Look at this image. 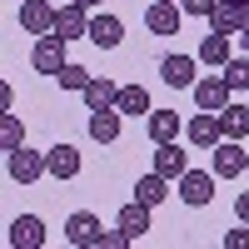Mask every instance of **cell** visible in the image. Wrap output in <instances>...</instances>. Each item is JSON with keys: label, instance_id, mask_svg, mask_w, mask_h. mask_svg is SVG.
I'll return each mask as SVG.
<instances>
[{"label": "cell", "instance_id": "cell-1", "mask_svg": "<svg viewBox=\"0 0 249 249\" xmlns=\"http://www.w3.org/2000/svg\"><path fill=\"white\" fill-rule=\"evenodd\" d=\"M5 175H10L15 184H35L40 175H50L45 150H30V144H20V150H5Z\"/></svg>", "mask_w": 249, "mask_h": 249}, {"label": "cell", "instance_id": "cell-2", "mask_svg": "<svg viewBox=\"0 0 249 249\" xmlns=\"http://www.w3.org/2000/svg\"><path fill=\"white\" fill-rule=\"evenodd\" d=\"M65 45H70V40L65 35H35V50H30V65L40 70V75H60V70H65L70 65V60H65Z\"/></svg>", "mask_w": 249, "mask_h": 249}, {"label": "cell", "instance_id": "cell-3", "mask_svg": "<svg viewBox=\"0 0 249 249\" xmlns=\"http://www.w3.org/2000/svg\"><path fill=\"white\" fill-rule=\"evenodd\" d=\"M195 70H199V55H164L160 60V80L170 90H195V80H199Z\"/></svg>", "mask_w": 249, "mask_h": 249}, {"label": "cell", "instance_id": "cell-4", "mask_svg": "<svg viewBox=\"0 0 249 249\" xmlns=\"http://www.w3.org/2000/svg\"><path fill=\"white\" fill-rule=\"evenodd\" d=\"M210 170H214L219 179H239V175L249 170V150H244L239 140H219V144H214V164H210Z\"/></svg>", "mask_w": 249, "mask_h": 249}, {"label": "cell", "instance_id": "cell-5", "mask_svg": "<svg viewBox=\"0 0 249 249\" xmlns=\"http://www.w3.org/2000/svg\"><path fill=\"white\" fill-rule=\"evenodd\" d=\"M5 244L10 249H40L45 244V219L40 214H15L10 230H5Z\"/></svg>", "mask_w": 249, "mask_h": 249}, {"label": "cell", "instance_id": "cell-6", "mask_svg": "<svg viewBox=\"0 0 249 249\" xmlns=\"http://www.w3.org/2000/svg\"><path fill=\"white\" fill-rule=\"evenodd\" d=\"M230 100H234V90H230V80H224L219 70L204 75V80H195V105H199V110H214V115H219Z\"/></svg>", "mask_w": 249, "mask_h": 249}, {"label": "cell", "instance_id": "cell-7", "mask_svg": "<svg viewBox=\"0 0 249 249\" xmlns=\"http://www.w3.org/2000/svg\"><path fill=\"white\" fill-rule=\"evenodd\" d=\"M184 140H190L195 150H214V144L224 140V124H219V115H214V110H199L190 124H184Z\"/></svg>", "mask_w": 249, "mask_h": 249}, {"label": "cell", "instance_id": "cell-8", "mask_svg": "<svg viewBox=\"0 0 249 249\" xmlns=\"http://www.w3.org/2000/svg\"><path fill=\"white\" fill-rule=\"evenodd\" d=\"M214 170H184L179 175V199L184 204H195V210H199V204H210L214 199Z\"/></svg>", "mask_w": 249, "mask_h": 249}, {"label": "cell", "instance_id": "cell-9", "mask_svg": "<svg viewBox=\"0 0 249 249\" xmlns=\"http://www.w3.org/2000/svg\"><path fill=\"white\" fill-rule=\"evenodd\" d=\"M55 10L50 0H20V30H30V35H55Z\"/></svg>", "mask_w": 249, "mask_h": 249}, {"label": "cell", "instance_id": "cell-10", "mask_svg": "<svg viewBox=\"0 0 249 249\" xmlns=\"http://www.w3.org/2000/svg\"><path fill=\"white\" fill-rule=\"evenodd\" d=\"M55 35H65V40H80V35H90V15L80 0H65V5L55 10Z\"/></svg>", "mask_w": 249, "mask_h": 249}, {"label": "cell", "instance_id": "cell-11", "mask_svg": "<svg viewBox=\"0 0 249 249\" xmlns=\"http://www.w3.org/2000/svg\"><path fill=\"white\" fill-rule=\"evenodd\" d=\"M199 65L204 70H224V65H230V60H234V50H230V35H219V30H210V35H204L199 40Z\"/></svg>", "mask_w": 249, "mask_h": 249}, {"label": "cell", "instance_id": "cell-12", "mask_svg": "<svg viewBox=\"0 0 249 249\" xmlns=\"http://www.w3.org/2000/svg\"><path fill=\"white\" fill-rule=\"evenodd\" d=\"M65 239H70L75 249H95V239H100V219H95L90 210H75V214L65 219Z\"/></svg>", "mask_w": 249, "mask_h": 249}, {"label": "cell", "instance_id": "cell-13", "mask_svg": "<svg viewBox=\"0 0 249 249\" xmlns=\"http://www.w3.org/2000/svg\"><path fill=\"white\" fill-rule=\"evenodd\" d=\"M120 120H124V115H120L115 105H105V110H90L85 130H90L95 144H115V140H120Z\"/></svg>", "mask_w": 249, "mask_h": 249}, {"label": "cell", "instance_id": "cell-14", "mask_svg": "<svg viewBox=\"0 0 249 249\" xmlns=\"http://www.w3.org/2000/svg\"><path fill=\"white\" fill-rule=\"evenodd\" d=\"M155 170H160L164 179H175V184H179V175L190 170V150H179V140L155 144Z\"/></svg>", "mask_w": 249, "mask_h": 249}, {"label": "cell", "instance_id": "cell-15", "mask_svg": "<svg viewBox=\"0 0 249 249\" xmlns=\"http://www.w3.org/2000/svg\"><path fill=\"white\" fill-rule=\"evenodd\" d=\"M45 164H50V179H75V175H80V150L60 140V144L45 150Z\"/></svg>", "mask_w": 249, "mask_h": 249}, {"label": "cell", "instance_id": "cell-16", "mask_svg": "<svg viewBox=\"0 0 249 249\" xmlns=\"http://www.w3.org/2000/svg\"><path fill=\"white\" fill-rule=\"evenodd\" d=\"M179 5H175V0H155V5L150 10H144V25H150V35H175L179 30Z\"/></svg>", "mask_w": 249, "mask_h": 249}, {"label": "cell", "instance_id": "cell-17", "mask_svg": "<svg viewBox=\"0 0 249 249\" xmlns=\"http://www.w3.org/2000/svg\"><path fill=\"white\" fill-rule=\"evenodd\" d=\"M85 40H90V45H100V50H115L120 40H124V20H120V15H95Z\"/></svg>", "mask_w": 249, "mask_h": 249}, {"label": "cell", "instance_id": "cell-18", "mask_svg": "<svg viewBox=\"0 0 249 249\" xmlns=\"http://www.w3.org/2000/svg\"><path fill=\"white\" fill-rule=\"evenodd\" d=\"M115 224H120L130 239H144V234H150V204H144V199H130V204L115 214Z\"/></svg>", "mask_w": 249, "mask_h": 249}, {"label": "cell", "instance_id": "cell-19", "mask_svg": "<svg viewBox=\"0 0 249 249\" xmlns=\"http://www.w3.org/2000/svg\"><path fill=\"white\" fill-rule=\"evenodd\" d=\"M170 184H175V179H164L160 170H150V175H140V179H135V199H144V204L155 210V204L170 199Z\"/></svg>", "mask_w": 249, "mask_h": 249}, {"label": "cell", "instance_id": "cell-20", "mask_svg": "<svg viewBox=\"0 0 249 249\" xmlns=\"http://www.w3.org/2000/svg\"><path fill=\"white\" fill-rule=\"evenodd\" d=\"M144 130H150L155 144H170V140H179V115L175 110H150L144 115Z\"/></svg>", "mask_w": 249, "mask_h": 249}, {"label": "cell", "instance_id": "cell-21", "mask_svg": "<svg viewBox=\"0 0 249 249\" xmlns=\"http://www.w3.org/2000/svg\"><path fill=\"white\" fill-rule=\"evenodd\" d=\"M210 30H219V35L244 30V5H239V0H219V5H214V15H210Z\"/></svg>", "mask_w": 249, "mask_h": 249}, {"label": "cell", "instance_id": "cell-22", "mask_svg": "<svg viewBox=\"0 0 249 249\" xmlns=\"http://www.w3.org/2000/svg\"><path fill=\"white\" fill-rule=\"evenodd\" d=\"M115 100H120V85L105 80V75H95L85 85V110H105V105H115Z\"/></svg>", "mask_w": 249, "mask_h": 249}, {"label": "cell", "instance_id": "cell-23", "mask_svg": "<svg viewBox=\"0 0 249 249\" xmlns=\"http://www.w3.org/2000/svg\"><path fill=\"white\" fill-rule=\"evenodd\" d=\"M219 124H224V140H244L249 135V105H234L230 100V105L219 110Z\"/></svg>", "mask_w": 249, "mask_h": 249}, {"label": "cell", "instance_id": "cell-24", "mask_svg": "<svg viewBox=\"0 0 249 249\" xmlns=\"http://www.w3.org/2000/svg\"><path fill=\"white\" fill-rule=\"evenodd\" d=\"M115 110L120 115H150V90H144V85H120Z\"/></svg>", "mask_w": 249, "mask_h": 249}, {"label": "cell", "instance_id": "cell-25", "mask_svg": "<svg viewBox=\"0 0 249 249\" xmlns=\"http://www.w3.org/2000/svg\"><path fill=\"white\" fill-rule=\"evenodd\" d=\"M25 144V124H20L15 110H5V120H0V150H20Z\"/></svg>", "mask_w": 249, "mask_h": 249}, {"label": "cell", "instance_id": "cell-26", "mask_svg": "<svg viewBox=\"0 0 249 249\" xmlns=\"http://www.w3.org/2000/svg\"><path fill=\"white\" fill-rule=\"evenodd\" d=\"M219 75L230 80V90H234V95H239V90H249V55H234V60H230V65H224Z\"/></svg>", "mask_w": 249, "mask_h": 249}, {"label": "cell", "instance_id": "cell-27", "mask_svg": "<svg viewBox=\"0 0 249 249\" xmlns=\"http://www.w3.org/2000/svg\"><path fill=\"white\" fill-rule=\"evenodd\" d=\"M55 80H60V90H75V95H85V85H90L95 75H90L85 65H65V70H60Z\"/></svg>", "mask_w": 249, "mask_h": 249}, {"label": "cell", "instance_id": "cell-28", "mask_svg": "<svg viewBox=\"0 0 249 249\" xmlns=\"http://www.w3.org/2000/svg\"><path fill=\"white\" fill-rule=\"evenodd\" d=\"M124 244H135V239L124 234L120 224H115V230H100V239H95V249H124Z\"/></svg>", "mask_w": 249, "mask_h": 249}, {"label": "cell", "instance_id": "cell-29", "mask_svg": "<svg viewBox=\"0 0 249 249\" xmlns=\"http://www.w3.org/2000/svg\"><path fill=\"white\" fill-rule=\"evenodd\" d=\"M214 5H219V0H179V10H184V15H195V20H210Z\"/></svg>", "mask_w": 249, "mask_h": 249}, {"label": "cell", "instance_id": "cell-30", "mask_svg": "<svg viewBox=\"0 0 249 249\" xmlns=\"http://www.w3.org/2000/svg\"><path fill=\"white\" fill-rule=\"evenodd\" d=\"M224 249H249V224H244V219H239V230L224 234Z\"/></svg>", "mask_w": 249, "mask_h": 249}, {"label": "cell", "instance_id": "cell-31", "mask_svg": "<svg viewBox=\"0 0 249 249\" xmlns=\"http://www.w3.org/2000/svg\"><path fill=\"white\" fill-rule=\"evenodd\" d=\"M234 219H244V224H249V190L234 199Z\"/></svg>", "mask_w": 249, "mask_h": 249}, {"label": "cell", "instance_id": "cell-32", "mask_svg": "<svg viewBox=\"0 0 249 249\" xmlns=\"http://www.w3.org/2000/svg\"><path fill=\"white\" fill-rule=\"evenodd\" d=\"M239 35H249V0H244V30H239Z\"/></svg>", "mask_w": 249, "mask_h": 249}, {"label": "cell", "instance_id": "cell-33", "mask_svg": "<svg viewBox=\"0 0 249 249\" xmlns=\"http://www.w3.org/2000/svg\"><path fill=\"white\" fill-rule=\"evenodd\" d=\"M80 5H85V10H95V5H105V0H80Z\"/></svg>", "mask_w": 249, "mask_h": 249}, {"label": "cell", "instance_id": "cell-34", "mask_svg": "<svg viewBox=\"0 0 249 249\" xmlns=\"http://www.w3.org/2000/svg\"><path fill=\"white\" fill-rule=\"evenodd\" d=\"M239 5H244V0H239Z\"/></svg>", "mask_w": 249, "mask_h": 249}, {"label": "cell", "instance_id": "cell-35", "mask_svg": "<svg viewBox=\"0 0 249 249\" xmlns=\"http://www.w3.org/2000/svg\"><path fill=\"white\" fill-rule=\"evenodd\" d=\"M175 5H179V0H175Z\"/></svg>", "mask_w": 249, "mask_h": 249}, {"label": "cell", "instance_id": "cell-36", "mask_svg": "<svg viewBox=\"0 0 249 249\" xmlns=\"http://www.w3.org/2000/svg\"><path fill=\"white\" fill-rule=\"evenodd\" d=\"M15 5H20V0H15Z\"/></svg>", "mask_w": 249, "mask_h": 249}, {"label": "cell", "instance_id": "cell-37", "mask_svg": "<svg viewBox=\"0 0 249 249\" xmlns=\"http://www.w3.org/2000/svg\"><path fill=\"white\" fill-rule=\"evenodd\" d=\"M244 175H249V170H244Z\"/></svg>", "mask_w": 249, "mask_h": 249}]
</instances>
